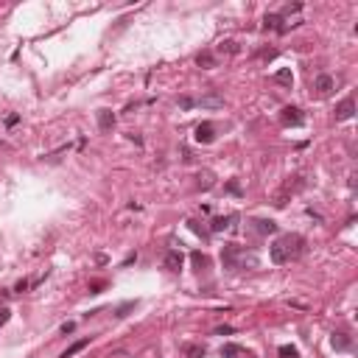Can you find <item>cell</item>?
<instances>
[{
    "instance_id": "obj_1",
    "label": "cell",
    "mask_w": 358,
    "mask_h": 358,
    "mask_svg": "<svg viewBox=\"0 0 358 358\" xmlns=\"http://www.w3.org/2000/svg\"><path fill=\"white\" fill-rule=\"evenodd\" d=\"M302 252H305V238L297 235V232H286V235H280L277 241L271 244V249H269L271 263H277V266L297 260Z\"/></svg>"
},
{
    "instance_id": "obj_2",
    "label": "cell",
    "mask_w": 358,
    "mask_h": 358,
    "mask_svg": "<svg viewBox=\"0 0 358 358\" xmlns=\"http://www.w3.org/2000/svg\"><path fill=\"white\" fill-rule=\"evenodd\" d=\"M221 263L224 269H246V266H258V258L246 255V249H241L238 244H227L221 249Z\"/></svg>"
},
{
    "instance_id": "obj_3",
    "label": "cell",
    "mask_w": 358,
    "mask_h": 358,
    "mask_svg": "<svg viewBox=\"0 0 358 358\" xmlns=\"http://www.w3.org/2000/svg\"><path fill=\"white\" fill-rule=\"evenodd\" d=\"M280 121H283V126H302L305 123V115L299 112L297 106H286L280 112Z\"/></svg>"
},
{
    "instance_id": "obj_4",
    "label": "cell",
    "mask_w": 358,
    "mask_h": 358,
    "mask_svg": "<svg viewBox=\"0 0 358 358\" xmlns=\"http://www.w3.org/2000/svg\"><path fill=\"white\" fill-rule=\"evenodd\" d=\"M193 137H196V143H213V140H216V126H213L210 121L199 123L196 131H193Z\"/></svg>"
},
{
    "instance_id": "obj_5",
    "label": "cell",
    "mask_w": 358,
    "mask_h": 358,
    "mask_svg": "<svg viewBox=\"0 0 358 358\" xmlns=\"http://www.w3.org/2000/svg\"><path fill=\"white\" fill-rule=\"evenodd\" d=\"M185 263V255L179 252V249H171V252H165V258H163V266H165L168 271H179Z\"/></svg>"
},
{
    "instance_id": "obj_6",
    "label": "cell",
    "mask_w": 358,
    "mask_h": 358,
    "mask_svg": "<svg viewBox=\"0 0 358 358\" xmlns=\"http://www.w3.org/2000/svg\"><path fill=\"white\" fill-rule=\"evenodd\" d=\"M353 112H356V101H353V96H347L339 106H336V121H350Z\"/></svg>"
},
{
    "instance_id": "obj_7",
    "label": "cell",
    "mask_w": 358,
    "mask_h": 358,
    "mask_svg": "<svg viewBox=\"0 0 358 358\" xmlns=\"http://www.w3.org/2000/svg\"><path fill=\"white\" fill-rule=\"evenodd\" d=\"M96 121H98V129H101V131H109L115 126V112H112V109H98Z\"/></svg>"
},
{
    "instance_id": "obj_8",
    "label": "cell",
    "mask_w": 358,
    "mask_h": 358,
    "mask_svg": "<svg viewBox=\"0 0 358 358\" xmlns=\"http://www.w3.org/2000/svg\"><path fill=\"white\" fill-rule=\"evenodd\" d=\"M333 87H336V81H333V76H327V73H322V76H316L314 90L319 93V96H327V93H330Z\"/></svg>"
},
{
    "instance_id": "obj_9",
    "label": "cell",
    "mask_w": 358,
    "mask_h": 358,
    "mask_svg": "<svg viewBox=\"0 0 358 358\" xmlns=\"http://www.w3.org/2000/svg\"><path fill=\"white\" fill-rule=\"evenodd\" d=\"M196 104L204 106V109H221V106H224V98H221L219 93H207V96H201Z\"/></svg>"
},
{
    "instance_id": "obj_10",
    "label": "cell",
    "mask_w": 358,
    "mask_h": 358,
    "mask_svg": "<svg viewBox=\"0 0 358 358\" xmlns=\"http://www.w3.org/2000/svg\"><path fill=\"white\" fill-rule=\"evenodd\" d=\"M252 229L258 232V235H271V232H277V224H274L271 219H255Z\"/></svg>"
},
{
    "instance_id": "obj_11",
    "label": "cell",
    "mask_w": 358,
    "mask_h": 358,
    "mask_svg": "<svg viewBox=\"0 0 358 358\" xmlns=\"http://www.w3.org/2000/svg\"><path fill=\"white\" fill-rule=\"evenodd\" d=\"M263 28H266V31H280V34H286V28H283V14H266V17H263Z\"/></svg>"
},
{
    "instance_id": "obj_12",
    "label": "cell",
    "mask_w": 358,
    "mask_h": 358,
    "mask_svg": "<svg viewBox=\"0 0 358 358\" xmlns=\"http://www.w3.org/2000/svg\"><path fill=\"white\" fill-rule=\"evenodd\" d=\"M232 221H238L235 213H232V216H227V219H224V216H219V219H213V224H210V232H221V229H227Z\"/></svg>"
},
{
    "instance_id": "obj_13",
    "label": "cell",
    "mask_w": 358,
    "mask_h": 358,
    "mask_svg": "<svg viewBox=\"0 0 358 358\" xmlns=\"http://www.w3.org/2000/svg\"><path fill=\"white\" fill-rule=\"evenodd\" d=\"M330 344H333V350H350V347H353L350 336H344V333H333Z\"/></svg>"
},
{
    "instance_id": "obj_14",
    "label": "cell",
    "mask_w": 358,
    "mask_h": 358,
    "mask_svg": "<svg viewBox=\"0 0 358 358\" xmlns=\"http://www.w3.org/2000/svg\"><path fill=\"white\" fill-rule=\"evenodd\" d=\"M196 65H199V67H204V70H210V67H216V65H219V62H216V56H213V53H199V56H196Z\"/></svg>"
},
{
    "instance_id": "obj_15",
    "label": "cell",
    "mask_w": 358,
    "mask_h": 358,
    "mask_svg": "<svg viewBox=\"0 0 358 358\" xmlns=\"http://www.w3.org/2000/svg\"><path fill=\"white\" fill-rule=\"evenodd\" d=\"M87 344H90V339H81V341H76V344H70V347L65 350V353H62L59 358H73V356H76V353H81V350L87 347Z\"/></svg>"
},
{
    "instance_id": "obj_16",
    "label": "cell",
    "mask_w": 358,
    "mask_h": 358,
    "mask_svg": "<svg viewBox=\"0 0 358 358\" xmlns=\"http://www.w3.org/2000/svg\"><path fill=\"white\" fill-rule=\"evenodd\" d=\"M185 356H188V358H204V356H207V350H204V347H201V344H185Z\"/></svg>"
},
{
    "instance_id": "obj_17",
    "label": "cell",
    "mask_w": 358,
    "mask_h": 358,
    "mask_svg": "<svg viewBox=\"0 0 358 358\" xmlns=\"http://www.w3.org/2000/svg\"><path fill=\"white\" fill-rule=\"evenodd\" d=\"M274 81H277V84H286V87H291V84H294V76H291L289 67H283V70H277V73H274Z\"/></svg>"
},
{
    "instance_id": "obj_18",
    "label": "cell",
    "mask_w": 358,
    "mask_h": 358,
    "mask_svg": "<svg viewBox=\"0 0 358 358\" xmlns=\"http://www.w3.org/2000/svg\"><path fill=\"white\" fill-rule=\"evenodd\" d=\"M241 353H246L244 347H241V344H224V347H221V356L224 358H232V356H241Z\"/></svg>"
},
{
    "instance_id": "obj_19",
    "label": "cell",
    "mask_w": 358,
    "mask_h": 358,
    "mask_svg": "<svg viewBox=\"0 0 358 358\" xmlns=\"http://www.w3.org/2000/svg\"><path fill=\"white\" fill-rule=\"evenodd\" d=\"M191 260H193V266H196L199 271L210 266V258H207V255H201V252H193V255H191Z\"/></svg>"
},
{
    "instance_id": "obj_20",
    "label": "cell",
    "mask_w": 358,
    "mask_h": 358,
    "mask_svg": "<svg viewBox=\"0 0 358 358\" xmlns=\"http://www.w3.org/2000/svg\"><path fill=\"white\" fill-rule=\"evenodd\" d=\"M134 308H137V299H129V302H123V305H118L115 316H129V311H134Z\"/></svg>"
},
{
    "instance_id": "obj_21",
    "label": "cell",
    "mask_w": 358,
    "mask_h": 358,
    "mask_svg": "<svg viewBox=\"0 0 358 358\" xmlns=\"http://www.w3.org/2000/svg\"><path fill=\"white\" fill-rule=\"evenodd\" d=\"M188 227H191V229H193V232H196V235H201V238H207V235H210V232H207V229H204V227H201V224H199V221H193V219H191V221H188Z\"/></svg>"
},
{
    "instance_id": "obj_22",
    "label": "cell",
    "mask_w": 358,
    "mask_h": 358,
    "mask_svg": "<svg viewBox=\"0 0 358 358\" xmlns=\"http://www.w3.org/2000/svg\"><path fill=\"white\" fill-rule=\"evenodd\" d=\"M221 51H227V53H238V42L227 39V42H221Z\"/></svg>"
},
{
    "instance_id": "obj_23",
    "label": "cell",
    "mask_w": 358,
    "mask_h": 358,
    "mask_svg": "<svg viewBox=\"0 0 358 358\" xmlns=\"http://www.w3.org/2000/svg\"><path fill=\"white\" fill-rule=\"evenodd\" d=\"M9 319H11V311H9V308H0V327L9 322Z\"/></svg>"
},
{
    "instance_id": "obj_24",
    "label": "cell",
    "mask_w": 358,
    "mask_h": 358,
    "mask_svg": "<svg viewBox=\"0 0 358 358\" xmlns=\"http://www.w3.org/2000/svg\"><path fill=\"white\" fill-rule=\"evenodd\" d=\"M179 106H182V109H191V106H196V101H193V98H179Z\"/></svg>"
},
{
    "instance_id": "obj_25",
    "label": "cell",
    "mask_w": 358,
    "mask_h": 358,
    "mask_svg": "<svg viewBox=\"0 0 358 358\" xmlns=\"http://www.w3.org/2000/svg\"><path fill=\"white\" fill-rule=\"evenodd\" d=\"M104 286H106V283H90V294H101Z\"/></svg>"
},
{
    "instance_id": "obj_26",
    "label": "cell",
    "mask_w": 358,
    "mask_h": 358,
    "mask_svg": "<svg viewBox=\"0 0 358 358\" xmlns=\"http://www.w3.org/2000/svg\"><path fill=\"white\" fill-rule=\"evenodd\" d=\"M227 191H229V193H235V196H241V185H238V182H229V185H227Z\"/></svg>"
},
{
    "instance_id": "obj_27",
    "label": "cell",
    "mask_w": 358,
    "mask_h": 358,
    "mask_svg": "<svg viewBox=\"0 0 358 358\" xmlns=\"http://www.w3.org/2000/svg\"><path fill=\"white\" fill-rule=\"evenodd\" d=\"M73 330H76V325H73V322H65V325H62V333H65V336H67V333H73Z\"/></svg>"
},
{
    "instance_id": "obj_28",
    "label": "cell",
    "mask_w": 358,
    "mask_h": 358,
    "mask_svg": "<svg viewBox=\"0 0 358 358\" xmlns=\"http://www.w3.org/2000/svg\"><path fill=\"white\" fill-rule=\"evenodd\" d=\"M216 333H219V336H229V333H232V327H229V325H224V327H216Z\"/></svg>"
},
{
    "instance_id": "obj_29",
    "label": "cell",
    "mask_w": 358,
    "mask_h": 358,
    "mask_svg": "<svg viewBox=\"0 0 358 358\" xmlns=\"http://www.w3.org/2000/svg\"><path fill=\"white\" fill-rule=\"evenodd\" d=\"M26 289H28V280H20L17 286H14V291H20V294H23V291H26Z\"/></svg>"
},
{
    "instance_id": "obj_30",
    "label": "cell",
    "mask_w": 358,
    "mask_h": 358,
    "mask_svg": "<svg viewBox=\"0 0 358 358\" xmlns=\"http://www.w3.org/2000/svg\"><path fill=\"white\" fill-rule=\"evenodd\" d=\"M14 123H20V115H9L6 118V126H14Z\"/></svg>"
},
{
    "instance_id": "obj_31",
    "label": "cell",
    "mask_w": 358,
    "mask_h": 358,
    "mask_svg": "<svg viewBox=\"0 0 358 358\" xmlns=\"http://www.w3.org/2000/svg\"><path fill=\"white\" fill-rule=\"evenodd\" d=\"M134 260H137V252H134V255H129V258L123 260V266H131V263H134Z\"/></svg>"
},
{
    "instance_id": "obj_32",
    "label": "cell",
    "mask_w": 358,
    "mask_h": 358,
    "mask_svg": "<svg viewBox=\"0 0 358 358\" xmlns=\"http://www.w3.org/2000/svg\"><path fill=\"white\" fill-rule=\"evenodd\" d=\"M232 358H249V353H241V356H232Z\"/></svg>"
},
{
    "instance_id": "obj_33",
    "label": "cell",
    "mask_w": 358,
    "mask_h": 358,
    "mask_svg": "<svg viewBox=\"0 0 358 358\" xmlns=\"http://www.w3.org/2000/svg\"><path fill=\"white\" fill-rule=\"evenodd\" d=\"M0 146H3V140H0Z\"/></svg>"
}]
</instances>
